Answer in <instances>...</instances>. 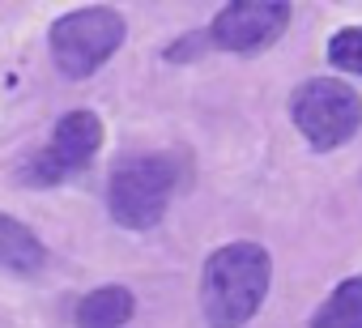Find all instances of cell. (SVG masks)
<instances>
[{"instance_id":"9","label":"cell","mask_w":362,"mask_h":328,"mask_svg":"<svg viewBox=\"0 0 362 328\" xmlns=\"http://www.w3.org/2000/svg\"><path fill=\"white\" fill-rule=\"evenodd\" d=\"M311 328H362V277L341 281L328 303L311 315Z\"/></svg>"},{"instance_id":"10","label":"cell","mask_w":362,"mask_h":328,"mask_svg":"<svg viewBox=\"0 0 362 328\" xmlns=\"http://www.w3.org/2000/svg\"><path fill=\"white\" fill-rule=\"evenodd\" d=\"M328 60L341 73H362V26H345L328 39Z\"/></svg>"},{"instance_id":"1","label":"cell","mask_w":362,"mask_h":328,"mask_svg":"<svg viewBox=\"0 0 362 328\" xmlns=\"http://www.w3.org/2000/svg\"><path fill=\"white\" fill-rule=\"evenodd\" d=\"M273 260L260 243H226L205 260L201 311L209 328H243L269 294Z\"/></svg>"},{"instance_id":"5","label":"cell","mask_w":362,"mask_h":328,"mask_svg":"<svg viewBox=\"0 0 362 328\" xmlns=\"http://www.w3.org/2000/svg\"><path fill=\"white\" fill-rule=\"evenodd\" d=\"M98 145H103V124H98V115H94V111H69V115H60L52 141L26 162L22 175H26L30 184H60V180H69L73 171L90 167L94 153H98Z\"/></svg>"},{"instance_id":"4","label":"cell","mask_w":362,"mask_h":328,"mask_svg":"<svg viewBox=\"0 0 362 328\" xmlns=\"http://www.w3.org/2000/svg\"><path fill=\"white\" fill-rule=\"evenodd\" d=\"M124 43V18L115 9H77L52 26V56L64 77H90Z\"/></svg>"},{"instance_id":"6","label":"cell","mask_w":362,"mask_h":328,"mask_svg":"<svg viewBox=\"0 0 362 328\" xmlns=\"http://www.w3.org/2000/svg\"><path fill=\"white\" fill-rule=\"evenodd\" d=\"M290 26V5L281 0H235L226 5L214 22V39L226 47V52H239V56H256L264 47H273Z\"/></svg>"},{"instance_id":"3","label":"cell","mask_w":362,"mask_h":328,"mask_svg":"<svg viewBox=\"0 0 362 328\" xmlns=\"http://www.w3.org/2000/svg\"><path fill=\"white\" fill-rule=\"evenodd\" d=\"M290 115H294V128L311 141V149L328 153V149L345 145L358 132V124H362V98L345 81L315 77V81H303L294 90Z\"/></svg>"},{"instance_id":"7","label":"cell","mask_w":362,"mask_h":328,"mask_svg":"<svg viewBox=\"0 0 362 328\" xmlns=\"http://www.w3.org/2000/svg\"><path fill=\"white\" fill-rule=\"evenodd\" d=\"M136 298L128 286H98L77 307V328H128Z\"/></svg>"},{"instance_id":"2","label":"cell","mask_w":362,"mask_h":328,"mask_svg":"<svg viewBox=\"0 0 362 328\" xmlns=\"http://www.w3.org/2000/svg\"><path fill=\"white\" fill-rule=\"evenodd\" d=\"M175 162L166 153H149V158H124L119 167L111 171L107 184V205L111 218L128 230H149L162 222L170 192H175Z\"/></svg>"},{"instance_id":"8","label":"cell","mask_w":362,"mask_h":328,"mask_svg":"<svg viewBox=\"0 0 362 328\" xmlns=\"http://www.w3.org/2000/svg\"><path fill=\"white\" fill-rule=\"evenodd\" d=\"M39 264H43L39 235L26 222L0 213V269H5V273H35Z\"/></svg>"}]
</instances>
